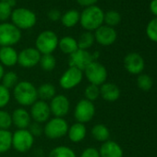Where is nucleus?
<instances>
[{
  "label": "nucleus",
  "mask_w": 157,
  "mask_h": 157,
  "mask_svg": "<svg viewBox=\"0 0 157 157\" xmlns=\"http://www.w3.org/2000/svg\"><path fill=\"white\" fill-rule=\"evenodd\" d=\"M4 73H5V68L1 64H0V82H1V80H2Z\"/></svg>",
  "instance_id": "nucleus-43"
},
{
  "label": "nucleus",
  "mask_w": 157,
  "mask_h": 157,
  "mask_svg": "<svg viewBox=\"0 0 157 157\" xmlns=\"http://www.w3.org/2000/svg\"><path fill=\"white\" fill-rule=\"evenodd\" d=\"M51 115L55 117H65L70 109V102L65 94H56L49 103Z\"/></svg>",
  "instance_id": "nucleus-13"
},
{
  "label": "nucleus",
  "mask_w": 157,
  "mask_h": 157,
  "mask_svg": "<svg viewBox=\"0 0 157 157\" xmlns=\"http://www.w3.org/2000/svg\"><path fill=\"white\" fill-rule=\"evenodd\" d=\"M73 116L76 122L82 124L90 122L95 116V105L94 102H91L85 98L81 99L75 105Z\"/></svg>",
  "instance_id": "nucleus-10"
},
{
  "label": "nucleus",
  "mask_w": 157,
  "mask_h": 157,
  "mask_svg": "<svg viewBox=\"0 0 157 157\" xmlns=\"http://www.w3.org/2000/svg\"><path fill=\"white\" fill-rule=\"evenodd\" d=\"M124 67L128 73L139 75L144 69V59L138 53H129L124 58Z\"/></svg>",
  "instance_id": "nucleus-16"
},
{
  "label": "nucleus",
  "mask_w": 157,
  "mask_h": 157,
  "mask_svg": "<svg viewBox=\"0 0 157 157\" xmlns=\"http://www.w3.org/2000/svg\"><path fill=\"white\" fill-rule=\"evenodd\" d=\"M68 123L63 117H51L44 126V134L50 140H58L67 134Z\"/></svg>",
  "instance_id": "nucleus-3"
},
{
  "label": "nucleus",
  "mask_w": 157,
  "mask_h": 157,
  "mask_svg": "<svg viewBox=\"0 0 157 157\" xmlns=\"http://www.w3.org/2000/svg\"><path fill=\"white\" fill-rule=\"evenodd\" d=\"M84 96H85V99H87L91 102H94L95 100H97L100 97V87L89 83L85 87Z\"/></svg>",
  "instance_id": "nucleus-33"
},
{
  "label": "nucleus",
  "mask_w": 157,
  "mask_h": 157,
  "mask_svg": "<svg viewBox=\"0 0 157 157\" xmlns=\"http://www.w3.org/2000/svg\"><path fill=\"white\" fill-rule=\"evenodd\" d=\"M83 75L87 78L90 84H94L96 86H101L107 80V69L106 67L97 61H93L84 70Z\"/></svg>",
  "instance_id": "nucleus-5"
},
{
  "label": "nucleus",
  "mask_w": 157,
  "mask_h": 157,
  "mask_svg": "<svg viewBox=\"0 0 157 157\" xmlns=\"http://www.w3.org/2000/svg\"><path fill=\"white\" fill-rule=\"evenodd\" d=\"M21 38V32L14 24L3 22L0 24V46H13Z\"/></svg>",
  "instance_id": "nucleus-9"
},
{
  "label": "nucleus",
  "mask_w": 157,
  "mask_h": 157,
  "mask_svg": "<svg viewBox=\"0 0 157 157\" xmlns=\"http://www.w3.org/2000/svg\"><path fill=\"white\" fill-rule=\"evenodd\" d=\"M19 76L17 74V72L15 71H12V70H10V71H5L4 75H3V78L1 80V84L3 86H5L7 89L10 90V89H13L19 82Z\"/></svg>",
  "instance_id": "nucleus-29"
},
{
  "label": "nucleus",
  "mask_w": 157,
  "mask_h": 157,
  "mask_svg": "<svg viewBox=\"0 0 157 157\" xmlns=\"http://www.w3.org/2000/svg\"><path fill=\"white\" fill-rule=\"evenodd\" d=\"M30 115L33 122L39 124H45L51 118V111L49 104L43 100H37L33 105H31Z\"/></svg>",
  "instance_id": "nucleus-12"
},
{
  "label": "nucleus",
  "mask_w": 157,
  "mask_h": 157,
  "mask_svg": "<svg viewBox=\"0 0 157 157\" xmlns=\"http://www.w3.org/2000/svg\"><path fill=\"white\" fill-rule=\"evenodd\" d=\"M18 54L13 46L0 47V64L8 67H14L18 64Z\"/></svg>",
  "instance_id": "nucleus-18"
},
{
  "label": "nucleus",
  "mask_w": 157,
  "mask_h": 157,
  "mask_svg": "<svg viewBox=\"0 0 157 157\" xmlns=\"http://www.w3.org/2000/svg\"><path fill=\"white\" fill-rule=\"evenodd\" d=\"M93 138L100 142H105L110 138V131L105 124H96L91 130Z\"/></svg>",
  "instance_id": "nucleus-23"
},
{
  "label": "nucleus",
  "mask_w": 157,
  "mask_h": 157,
  "mask_svg": "<svg viewBox=\"0 0 157 157\" xmlns=\"http://www.w3.org/2000/svg\"><path fill=\"white\" fill-rule=\"evenodd\" d=\"M100 157H123V150L121 146L113 140L103 142L99 149Z\"/></svg>",
  "instance_id": "nucleus-19"
},
{
  "label": "nucleus",
  "mask_w": 157,
  "mask_h": 157,
  "mask_svg": "<svg viewBox=\"0 0 157 157\" xmlns=\"http://www.w3.org/2000/svg\"><path fill=\"white\" fill-rule=\"evenodd\" d=\"M137 84L140 90L144 92H148L152 87V84H153L152 78L147 74H140L137 78Z\"/></svg>",
  "instance_id": "nucleus-32"
},
{
  "label": "nucleus",
  "mask_w": 157,
  "mask_h": 157,
  "mask_svg": "<svg viewBox=\"0 0 157 157\" xmlns=\"http://www.w3.org/2000/svg\"><path fill=\"white\" fill-rule=\"evenodd\" d=\"M11 100V93L10 90L7 89L0 83V109L5 108Z\"/></svg>",
  "instance_id": "nucleus-36"
},
{
  "label": "nucleus",
  "mask_w": 157,
  "mask_h": 157,
  "mask_svg": "<svg viewBox=\"0 0 157 157\" xmlns=\"http://www.w3.org/2000/svg\"><path fill=\"white\" fill-rule=\"evenodd\" d=\"M93 61H95L94 54L90 53L88 50L78 49L76 52L69 56L68 66L83 71Z\"/></svg>",
  "instance_id": "nucleus-11"
},
{
  "label": "nucleus",
  "mask_w": 157,
  "mask_h": 157,
  "mask_svg": "<svg viewBox=\"0 0 157 157\" xmlns=\"http://www.w3.org/2000/svg\"><path fill=\"white\" fill-rule=\"evenodd\" d=\"M28 129L30 130V132L33 135V137H40L42 134H44V126H42V124L33 122L30 125V127L28 128Z\"/></svg>",
  "instance_id": "nucleus-38"
},
{
  "label": "nucleus",
  "mask_w": 157,
  "mask_h": 157,
  "mask_svg": "<svg viewBox=\"0 0 157 157\" xmlns=\"http://www.w3.org/2000/svg\"><path fill=\"white\" fill-rule=\"evenodd\" d=\"M0 1H9V0H0Z\"/></svg>",
  "instance_id": "nucleus-44"
},
{
  "label": "nucleus",
  "mask_w": 157,
  "mask_h": 157,
  "mask_svg": "<svg viewBox=\"0 0 157 157\" xmlns=\"http://www.w3.org/2000/svg\"><path fill=\"white\" fill-rule=\"evenodd\" d=\"M97 1H98V0H77L78 4L80 6H82V7H84V8H89V7H92V6H95Z\"/></svg>",
  "instance_id": "nucleus-40"
},
{
  "label": "nucleus",
  "mask_w": 157,
  "mask_h": 157,
  "mask_svg": "<svg viewBox=\"0 0 157 157\" xmlns=\"http://www.w3.org/2000/svg\"><path fill=\"white\" fill-rule=\"evenodd\" d=\"M94 35L95 42L103 46H109L113 44L117 38V31L113 27H109L107 25H102L99 27L94 31Z\"/></svg>",
  "instance_id": "nucleus-15"
},
{
  "label": "nucleus",
  "mask_w": 157,
  "mask_h": 157,
  "mask_svg": "<svg viewBox=\"0 0 157 157\" xmlns=\"http://www.w3.org/2000/svg\"><path fill=\"white\" fill-rule=\"evenodd\" d=\"M12 148V132L0 129V153H6Z\"/></svg>",
  "instance_id": "nucleus-25"
},
{
  "label": "nucleus",
  "mask_w": 157,
  "mask_h": 157,
  "mask_svg": "<svg viewBox=\"0 0 157 157\" xmlns=\"http://www.w3.org/2000/svg\"><path fill=\"white\" fill-rule=\"evenodd\" d=\"M58 37L52 31L42 32L35 40V48L41 55L53 54L58 47Z\"/></svg>",
  "instance_id": "nucleus-4"
},
{
  "label": "nucleus",
  "mask_w": 157,
  "mask_h": 157,
  "mask_svg": "<svg viewBox=\"0 0 157 157\" xmlns=\"http://www.w3.org/2000/svg\"><path fill=\"white\" fill-rule=\"evenodd\" d=\"M149 9L151 14L154 15L155 18H157V0H151L149 5Z\"/></svg>",
  "instance_id": "nucleus-41"
},
{
  "label": "nucleus",
  "mask_w": 157,
  "mask_h": 157,
  "mask_svg": "<svg viewBox=\"0 0 157 157\" xmlns=\"http://www.w3.org/2000/svg\"><path fill=\"white\" fill-rule=\"evenodd\" d=\"M67 137L69 140L73 143H78L82 141L87 135V128L85 124L75 122L71 126L68 127L67 130Z\"/></svg>",
  "instance_id": "nucleus-20"
},
{
  "label": "nucleus",
  "mask_w": 157,
  "mask_h": 157,
  "mask_svg": "<svg viewBox=\"0 0 157 157\" xmlns=\"http://www.w3.org/2000/svg\"><path fill=\"white\" fill-rule=\"evenodd\" d=\"M12 24L20 30H28L33 28L36 23V15L28 9L18 8L11 13Z\"/></svg>",
  "instance_id": "nucleus-6"
},
{
  "label": "nucleus",
  "mask_w": 157,
  "mask_h": 157,
  "mask_svg": "<svg viewBox=\"0 0 157 157\" xmlns=\"http://www.w3.org/2000/svg\"><path fill=\"white\" fill-rule=\"evenodd\" d=\"M105 12L97 6L85 8L80 16V22L87 32L97 30L104 23Z\"/></svg>",
  "instance_id": "nucleus-2"
},
{
  "label": "nucleus",
  "mask_w": 157,
  "mask_h": 157,
  "mask_svg": "<svg viewBox=\"0 0 157 157\" xmlns=\"http://www.w3.org/2000/svg\"><path fill=\"white\" fill-rule=\"evenodd\" d=\"M41 56L35 47H27L18 54V64L23 68H33L39 64Z\"/></svg>",
  "instance_id": "nucleus-14"
},
{
  "label": "nucleus",
  "mask_w": 157,
  "mask_h": 157,
  "mask_svg": "<svg viewBox=\"0 0 157 157\" xmlns=\"http://www.w3.org/2000/svg\"><path fill=\"white\" fill-rule=\"evenodd\" d=\"M35 141V138L27 129H17L12 133V147L15 151L21 153L29 151Z\"/></svg>",
  "instance_id": "nucleus-7"
},
{
  "label": "nucleus",
  "mask_w": 157,
  "mask_h": 157,
  "mask_svg": "<svg viewBox=\"0 0 157 157\" xmlns=\"http://www.w3.org/2000/svg\"><path fill=\"white\" fill-rule=\"evenodd\" d=\"M78 157H100V153H99V150L96 149L95 147H88L85 148L81 155Z\"/></svg>",
  "instance_id": "nucleus-39"
},
{
  "label": "nucleus",
  "mask_w": 157,
  "mask_h": 157,
  "mask_svg": "<svg viewBox=\"0 0 157 157\" xmlns=\"http://www.w3.org/2000/svg\"><path fill=\"white\" fill-rule=\"evenodd\" d=\"M12 90V95L15 101L21 107L31 106L38 100L37 88L31 82H19L18 84Z\"/></svg>",
  "instance_id": "nucleus-1"
},
{
  "label": "nucleus",
  "mask_w": 157,
  "mask_h": 157,
  "mask_svg": "<svg viewBox=\"0 0 157 157\" xmlns=\"http://www.w3.org/2000/svg\"><path fill=\"white\" fill-rule=\"evenodd\" d=\"M146 34L151 41L157 43V18H154L148 22L146 26Z\"/></svg>",
  "instance_id": "nucleus-35"
},
{
  "label": "nucleus",
  "mask_w": 157,
  "mask_h": 157,
  "mask_svg": "<svg viewBox=\"0 0 157 157\" xmlns=\"http://www.w3.org/2000/svg\"><path fill=\"white\" fill-rule=\"evenodd\" d=\"M58 47L63 54L68 56H70L78 49L77 40L71 36H65L61 38L58 41Z\"/></svg>",
  "instance_id": "nucleus-22"
},
{
  "label": "nucleus",
  "mask_w": 157,
  "mask_h": 157,
  "mask_svg": "<svg viewBox=\"0 0 157 157\" xmlns=\"http://www.w3.org/2000/svg\"><path fill=\"white\" fill-rule=\"evenodd\" d=\"M39 65L41 67V68L44 71H52L56 68V57L53 56V54H49V55H42Z\"/></svg>",
  "instance_id": "nucleus-30"
},
{
  "label": "nucleus",
  "mask_w": 157,
  "mask_h": 157,
  "mask_svg": "<svg viewBox=\"0 0 157 157\" xmlns=\"http://www.w3.org/2000/svg\"><path fill=\"white\" fill-rule=\"evenodd\" d=\"M48 17H49L50 20H52L54 21H58L60 19V12L58 10H51L49 12Z\"/></svg>",
  "instance_id": "nucleus-42"
},
{
  "label": "nucleus",
  "mask_w": 157,
  "mask_h": 157,
  "mask_svg": "<svg viewBox=\"0 0 157 157\" xmlns=\"http://www.w3.org/2000/svg\"><path fill=\"white\" fill-rule=\"evenodd\" d=\"M12 125H14L17 129H27L32 124V117L30 112L24 107H18L13 110L11 114Z\"/></svg>",
  "instance_id": "nucleus-17"
},
{
  "label": "nucleus",
  "mask_w": 157,
  "mask_h": 157,
  "mask_svg": "<svg viewBox=\"0 0 157 157\" xmlns=\"http://www.w3.org/2000/svg\"><path fill=\"white\" fill-rule=\"evenodd\" d=\"M12 8L8 1H0V21L5 22L11 17Z\"/></svg>",
  "instance_id": "nucleus-37"
},
{
  "label": "nucleus",
  "mask_w": 157,
  "mask_h": 157,
  "mask_svg": "<svg viewBox=\"0 0 157 157\" xmlns=\"http://www.w3.org/2000/svg\"><path fill=\"white\" fill-rule=\"evenodd\" d=\"M83 76V71L81 69L69 67L60 76L58 81L59 86L63 90H72L82 83Z\"/></svg>",
  "instance_id": "nucleus-8"
},
{
  "label": "nucleus",
  "mask_w": 157,
  "mask_h": 157,
  "mask_svg": "<svg viewBox=\"0 0 157 157\" xmlns=\"http://www.w3.org/2000/svg\"><path fill=\"white\" fill-rule=\"evenodd\" d=\"M12 126L11 114L4 109H0V129L9 130Z\"/></svg>",
  "instance_id": "nucleus-34"
},
{
  "label": "nucleus",
  "mask_w": 157,
  "mask_h": 157,
  "mask_svg": "<svg viewBox=\"0 0 157 157\" xmlns=\"http://www.w3.org/2000/svg\"><path fill=\"white\" fill-rule=\"evenodd\" d=\"M38 93V99L43 101H50L56 94V87L51 83H43L37 88Z\"/></svg>",
  "instance_id": "nucleus-24"
},
{
  "label": "nucleus",
  "mask_w": 157,
  "mask_h": 157,
  "mask_svg": "<svg viewBox=\"0 0 157 157\" xmlns=\"http://www.w3.org/2000/svg\"><path fill=\"white\" fill-rule=\"evenodd\" d=\"M120 21H121V16L119 12H117V10H109L106 13H105L104 22L105 23V25L109 27L114 28L115 26L119 24Z\"/></svg>",
  "instance_id": "nucleus-31"
},
{
  "label": "nucleus",
  "mask_w": 157,
  "mask_h": 157,
  "mask_svg": "<svg viewBox=\"0 0 157 157\" xmlns=\"http://www.w3.org/2000/svg\"><path fill=\"white\" fill-rule=\"evenodd\" d=\"M80 16L81 14L75 10H70L61 17V22L62 24L67 28H72L74 27L78 21H80Z\"/></svg>",
  "instance_id": "nucleus-26"
},
{
  "label": "nucleus",
  "mask_w": 157,
  "mask_h": 157,
  "mask_svg": "<svg viewBox=\"0 0 157 157\" xmlns=\"http://www.w3.org/2000/svg\"><path fill=\"white\" fill-rule=\"evenodd\" d=\"M47 157H77V154L71 148L60 145L53 148L49 151Z\"/></svg>",
  "instance_id": "nucleus-28"
},
{
  "label": "nucleus",
  "mask_w": 157,
  "mask_h": 157,
  "mask_svg": "<svg viewBox=\"0 0 157 157\" xmlns=\"http://www.w3.org/2000/svg\"><path fill=\"white\" fill-rule=\"evenodd\" d=\"M94 42L95 39L94 33L92 32H87V31L82 33L80 35V37H78V40H77L78 49H82V50H88L89 48H91L94 45Z\"/></svg>",
  "instance_id": "nucleus-27"
},
{
  "label": "nucleus",
  "mask_w": 157,
  "mask_h": 157,
  "mask_svg": "<svg viewBox=\"0 0 157 157\" xmlns=\"http://www.w3.org/2000/svg\"><path fill=\"white\" fill-rule=\"evenodd\" d=\"M100 97L107 102H115L120 97V90L114 83L105 82L100 86Z\"/></svg>",
  "instance_id": "nucleus-21"
}]
</instances>
